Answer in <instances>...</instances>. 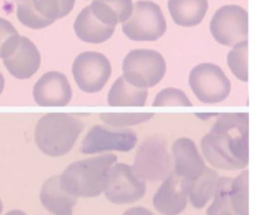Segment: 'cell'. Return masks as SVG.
Masks as SVG:
<instances>
[{"label":"cell","instance_id":"obj_1","mask_svg":"<svg viewBox=\"0 0 255 215\" xmlns=\"http://www.w3.org/2000/svg\"><path fill=\"white\" fill-rule=\"evenodd\" d=\"M249 115L246 112L220 114L201 139V149L215 168L237 170L249 160Z\"/></svg>","mask_w":255,"mask_h":215},{"label":"cell","instance_id":"obj_2","mask_svg":"<svg viewBox=\"0 0 255 215\" xmlns=\"http://www.w3.org/2000/svg\"><path fill=\"white\" fill-rule=\"evenodd\" d=\"M115 154H103L71 163L60 175L62 188L75 197L99 196L106 188Z\"/></svg>","mask_w":255,"mask_h":215},{"label":"cell","instance_id":"obj_3","mask_svg":"<svg viewBox=\"0 0 255 215\" xmlns=\"http://www.w3.org/2000/svg\"><path fill=\"white\" fill-rule=\"evenodd\" d=\"M83 128V121L75 115L51 112L38 120L34 137L43 153L49 156H61L72 149Z\"/></svg>","mask_w":255,"mask_h":215},{"label":"cell","instance_id":"obj_4","mask_svg":"<svg viewBox=\"0 0 255 215\" xmlns=\"http://www.w3.org/2000/svg\"><path fill=\"white\" fill-rule=\"evenodd\" d=\"M131 167L143 181L164 180L173 168L166 140L159 135L145 138L137 147Z\"/></svg>","mask_w":255,"mask_h":215},{"label":"cell","instance_id":"obj_5","mask_svg":"<svg viewBox=\"0 0 255 215\" xmlns=\"http://www.w3.org/2000/svg\"><path fill=\"white\" fill-rule=\"evenodd\" d=\"M166 71L163 57L157 51H130L123 62L124 78L132 86L146 89L158 84Z\"/></svg>","mask_w":255,"mask_h":215},{"label":"cell","instance_id":"obj_6","mask_svg":"<svg viewBox=\"0 0 255 215\" xmlns=\"http://www.w3.org/2000/svg\"><path fill=\"white\" fill-rule=\"evenodd\" d=\"M123 32L132 41H155L166 30L160 7L151 1H137L129 18L123 23Z\"/></svg>","mask_w":255,"mask_h":215},{"label":"cell","instance_id":"obj_7","mask_svg":"<svg viewBox=\"0 0 255 215\" xmlns=\"http://www.w3.org/2000/svg\"><path fill=\"white\" fill-rule=\"evenodd\" d=\"M189 86L196 98L204 104L224 101L231 89L230 82L223 71L211 63L199 64L191 70Z\"/></svg>","mask_w":255,"mask_h":215},{"label":"cell","instance_id":"obj_8","mask_svg":"<svg viewBox=\"0 0 255 215\" xmlns=\"http://www.w3.org/2000/svg\"><path fill=\"white\" fill-rule=\"evenodd\" d=\"M213 38L221 45L234 46L246 41L248 36V15L238 5H226L219 8L210 21Z\"/></svg>","mask_w":255,"mask_h":215},{"label":"cell","instance_id":"obj_9","mask_svg":"<svg viewBox=\"0 0 255 215\" xmlns=\"http://www.w3.org/2000/svg\"><path fill=\"white\" fill-rule=\"evenodd\" d=\"M72 72L78 87L83 92L92 94L100 92L107 84L112 67L105 55L88 51L75 59Z\"/></svg>","mask_w":255,"mask_h":215},{"label":"cell","instance_id":"obj_10","mask_svg":"<svg viewBox=\"0 0 255 215\" xmlns=\"http://www.w3.org/2000/svg\"><path fill=\"white\" fill-rule=\"evenodd\" d=\"M104 192L112 203H133L143 197L145 183L135 174L131 166L118 163L110 168Z\"/></svg>","mask_w":255,"mask_h":215},{"label":"cell","instance_id":"obj_11","mask_svg":"<svg viewBox=\"0 0 255 215\" xmlns=\"http://www.w3.org/2000/svg\"><path fill=\"white\" fill-rule=\"evenodd\" d=\"M136 134L131 129H111L106 126L94 125L82 142L84 154L105 152L108 150L129 151L136 143Z\"/></svg>","mask_w":255,"mask_h":215},{"label":"cell","instance_id":"obj_12","mask_svg":"<svg viewBox=\"0 0 255 215\" xmlns=\"http://www.w3.org/2000/svg\"><path fill=\"white\" fill-rule=\"evenodd\" d=\"M189 179L174 172L167 176L153 196L154 208L163 215H178L186 207Z\"/></svg>","mask_w":255,"mask_h":215},{"label":"cell","instance_id":"obj_13","mask_svg":"<svg viewBox=\"0 0 255 215\" xmlns=\"http://www.w3.org/2000/svg\"><path fill=\"white\" fill-rule=\"evenodd\" d=\"M33 97L36 104L41 107H64L72 99V89L65 75L51 71L36 82Z\"/></svg>","mask_w":255,"mask_h":215},{"label":"cell","instance_id":"obj_14","mask_svg":"<svg viewBox=\"0 0 255 215\" xmlns=\"http://www.w3.org/2000/svg\"><path fill=\"white\" fill-rule=\"evenodd\" d=\"M2 60L11 76L18 80H26L38 71L41 56L38 48L30 39L20 36L11 53Z\"/></svg>","mask_w":255,"mask_h":215},{"label":"cell","instance_id":"obj_15","mask_svg":"<svg viewBox=\"0 0 255 215\" xmlns=\"http://www.w3.org/2000/svg\"><path fill=\"white\" fill-rule=\"evenodd\" d=\"M172 157L174 161V173L189 180L196 178L206 167L199 155L195 143L187 138L181 137L172 143Z\"/></svg>","mask_w":255,"mask_h":215},{"label":"cell","instance_id":"obj_16","mask_svg":"<svg viewBox=\"0 0 255 215\" xmlns=\"http://www.w3.org/2000/svg\"><path fill=\"white\" fill-rule=\"evenodd\" d=\"M42 205L54 215H73L77 197L66 192L60 182V176H52L42 185L40 191Z\"/></svg>","mask_w":255,"mask_h":215},{"label":"cell","instance_id":"obj_17","mask_svg":"<svg viewBox=\"0 0 255 215\" xmlns=\"http://www.w3.org/2000/svg\"><path fill=\"white\" fill-rule=\"evenodd\" d=\"M74 30L80 40L99 44L112 37L115 27L101 23L92 13L91 6H87L78 14L74 23Z\"/></svg>","mask_w":255,"mask_h":215},{"label":"cell","instance_id":"obj_18","mask_svg":"<svg viewBox=\"0 0 255 215\" xmlns=\"http://www.w3.org/2000/svg\"><path fill=\"white\" fill-rule=\"evenodd\" d=\"M90 6L101 23L114 27L127 21L133 8L131 0H93Z\"/></svg>","mask_w":255,"mask_h":215},{"label":"cell","instance_id":"obj_19","mask_svg":"<svg viewBox=\"0 0 255 215\" xmlns=\"http://www.w3.org/2000/svg\"><path fill=\"white\" fill-rule=\"evenodd\" d=\"M208 8L207 0H168V10L175 24L192 27L199 24Z\"/></svg>","mask_w":255,"mask_h":215},{"label":"cell","instance_id":"obj_20","mask_svg":"<svg viewBox=\"0 0 255 215\" xmlns=\"http://www.w3.org/2000/svg\"><path fill=\"white\" fill-rule=\"evenodd\" d=\"M147 98V90L130 85L123 76L118 78L108 94L112 107H142Z\"/></svg>","mask_w":255,"mask_h":215},{"label":"cell","instance_id":"obj_21","mask_svg":"<svg viewBox=\"0 0 255 215\" xmlns=\"http://www.w3.org/2000/svg\"><path fill=\"white\" fill-rule=\"evenodd\" d=\"M219 179L218 173L208 167L194 179L189 180L187 197L192 206L195 208H202L213 196L217 181Z\"/></svg>","mask_w":255,"mask_h":215},{"label":"cell","instance_id":"obj_22","mask_svg":"<svg viewBox=\"0 0 255 215\" xmlns=\"http://www.w3.org/2000/svg\"><path fill=\"white\" fill-rule=\"evenodd\" d=\"M231 178L221 177L218 179L214 193L213 202L208 207L206 215H235L229 197Z\"/></svg>","mask_w":255,"mask_h":215},{"label":"cell","instance_id":"obj_23","mask_svg":"<svg viewBox=\"0 0 255 215\" xmlns=\"http://www.w3.org/2000/svg\"><path fill=\"white\" fill-rule=\"evenodd\" d=\"M229 197L235 215H248V171L232 179Z\"/></svg>","mask_w":255,"mask_h":215},{"label":"cell","instance_id":"obj_24","mask_svg":"<svg viewBox=\"0 0 255 215\" xmlns=\"http://www.w3.org/2000/svg\"><path fill=\"white\" fill-rule=\"evenodd\" d=\"M76 0H32L35 10L45 19L54 23L67 16L73 9Z\"/></svg>","mask_w":255,"mask_h":215},{"label":"cell","instance_id":"obj_25","mask_svg":"<svg viewBox=\"0 0 255 215\" xmlns=\"http://www.w3.org/2000/svg\"><path fill=\"white\" fill-rule=\"evenodd\" d=\"M16 14L18 20L31 29H42L52 24L35 10L32 0H16Z\"/></svg>","mask_w":255,"mask_h":215},{"label":"cell","instance_id":"obj_26","mask_svg":"<svg viewBox=\"0 0 255 215\" xmlns=\"http://www.w3.org/2000/svg\"><path fill=\"white\" fill-rule=\"evenodd\" d=\"M247 41H242L233 46L227 55V65L236 78L243 82L248 80L247 71Z\"/></svg>","mask_w":255,"mask_h":215},{"label":"cell","instance_id":"obj_27","mask_svg":"<svg viewBox=\"0 0 255 215\" xmlns=\"http://www.w3.org/2000/svg\"><path fill=\"white\" fill-rule=\"evenodd\" d=\"M153 113L150 112H128V113H101V119L115 127H123L128 125L138 124L151 118Z\"/></svg>","mask_w":255,"mask_h":215},{"label":"cell","instance_id":"obj_28","mask_svg":"<svg viewBox=\"0 0 255 215\" xmlns=\"http://www.w3.org/2000/svg\"><path fill=\"white\" fill-rule=\"evenodd\" d=\"M154 107H166V106H178V107H190L192 106L186 95L174 88H166L160 91L152 104Z\"/></svg>","mask_w":255,"mask_h":215},{"label":"cell","instance_id":"obj_29","mask_svg":"<svg viewBox=\"0 0 255 215\" xmlns=\"http://www.w3.org/2000/svg\"><path fill=\"white\" fill-rule=\"evenodd\" d=\"M20 35L15 27L6 19L0 18V58L3 59L11 53L17 44Z\"/></svg>","mask_w":255,"mask_h":215},{"label":"cell","instance_id":"obj_30","mask_svg":"<svg viewBox=\"0 0 255 215\" xmlns=\"http://www.w3.org/2000/svg\"><path fill=\"white\" fill-rule=\"evenodd\" d=\"M123 215H154V214L143 207H132L127 210Z\"/></svg>","mask_w":255,"mask_h":215},{"label":"cell","instance_id":"obj_31","mask_svg":"<svg viewBox=\"0 0 255 215\" xmlns=\"http://www.w3.org/2000/svg\"><path fill=\"white\" fill-rule=\"evenodd\" d=\"M5 215H26V214L21 210H11L7 212Z\"/></svg>","mask_w":255,"mask_h":215},{"label":"cell","instance_id":"obj_32","mask_svg":"<svg viewBox=\"0 0 255 215\" xmlns=\"http://www.w3.org/2000/svg\"><path fill=\"white\" fill-rule=\"evenodd\" d=\"M4 87H5V80H4L3 75L0 72V95L2 94V92L4 90Z\"/></svg>","mask_w":255,"mask_h":215},{"label":"cell","instance_id":"obj_33","mask_svg":"<svg viewBox=\"0 0 255 215\" xmlns=\"http://www.w3.org/2000/svg\"><path fill=\"white\" fill-rule=\"evenodd\" d=\"M2 210H3V204H2V201H1V199H0V215H1V213H2Z\"/></svg>","mask_w":255,"mask_h":215}]
</instances>
